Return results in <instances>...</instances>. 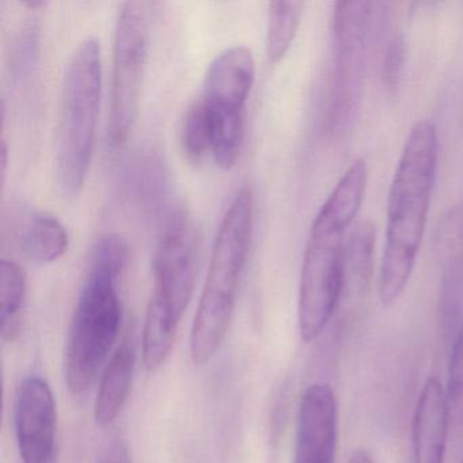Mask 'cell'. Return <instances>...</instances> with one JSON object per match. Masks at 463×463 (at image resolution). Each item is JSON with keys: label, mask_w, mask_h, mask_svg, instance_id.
<instances>
[{"label": "cell", "mask_w": 463, "mask_h": 463, "mask_svg": "<svg viewBox=\"0 0 463 463\" xmlns=\"http://www.w3.org/2000/svg\"><path fill=\"white\" fill-rule=\"evenodd\" d=\"M135 349L128 341L123 344L105 365L94 402V420L101 428L110 427L120 416L134 382Z\"/></svg>", "instance_id": "cell-13"}, {"label": "cell", "mask_w": 463, "mask_h": 463, "mask_svg": "<svg viewBox=\"0 0 463 463\" xmlns=\"http://www.w3.org/2000/svg\"><path fill=\"white\" fill-rule=\"evenodd\" d=\"M199 248L194 226L184 213L165 227L154 257V297L183 318L196 284Z\"/></svg>", "instance_id": "cell-8"}, {"label": "cell", "mask_w": 463, "mask_h": 463, "mask_svg": "<svg viewBox=\"0 0 463 463\" xmlns=\"http://www.w3.org/2000/svg\"><path fill=\"white\" fill-rule=\"evenodd\" d=\"M17 245L24 257L36 264H51L66 254L69 232L61 221L45 211L26 213L17 230Z\"/></svg>", "instance_id": "cell-14"}, {"label": "cell", "mask_w": 463, "mask_h": 463, "mask_svg": "<svg viewBox=\"0 0 463 463\" xmlns=\"http://www.w3.org/2000/svg\"><path fill=\"white\" fill-rule=\"evenodd\" d=\"M446 397L451 427L463 430V319L452 345Z\"/></svg>", "instance_id": "cell-19"}, {"label": "cell", "mask_w": 463, "mask_h": 463, "mask_svg": "<svg viewBox=\"0 0 463 463\" xmlns=\"http://www.w3.org/2000/svg\"><path fill=\"white\" fill-rule=\"evenodd\" d=\"M346 463H373V458L367 449H360L352 452Z\"/></svg>", "instance_id": "cell-22"}, {"label": "cell", "mask_w": 463, "mask_h": 463, "mask_svg": "<svg viewBox=\"0 0 463 463\" xmlns=\"http://www.w3.org/2000/svg\"><path fill=\"white\" fill-rule=\"evenodd\" d=\"M303 2L280 0L268 7L267 53L272 63H279L288 52L302 20Z\"/></svg>", "instance_id": "cell-17"}, {"label": "cell", "mask_w": 463, "mask_h": 463, "mask_svg": "<svg viewBox=\"0 0 463 463\" xmlns=\"http://www.w3.org/2000/svg\"><path fill=\"white\" fill-rule=\"evenodd\" d=\"M104 463H129L126 451L121 447H116L108 454Z\"/></svg>", "instance_id": "cell-23"}, {"label": "cell", "mask_w": 463, "mask_h": 463, "mask_svg": "<svg viewBox=\"0 0 463 463\" xmlns=\"http://www.w3.org/2000/svg\"><path fill=\"white\" fill-rule=\"evenodd\" d=\"M367 181V162L354 159L311 224L298 297V326L303 343L316 341L340 306L346 232L362 208Z\"/></svg>", "instance_id": "cell-2"}, {"label": "cell", "mask_w": 463, "mask_h": 463, "mask_svg": "<svg viewBox=\"0 0 463 463\" xmlns=\"http://www.w3.org/2000/svg\"><path fill=\"white\" fill-rule=\"evenodd\" d=\"M373 4L337 2L333 12V75L325 126L340 131L359 101Z\"/></svg>", "instance_id": "cell-7"}, {"label": "cell", "mask_w": 463, "mask_h": 463, "mask_svg": "<svg viewBox=\"0 0 463 463\" xmlns=\"http://www.w3.org/2000/svg\"><path fill=\"white\" fill-rule=\"evenodd\" d=\"M406 55H408V47H406L405 37L401 33H395L390 39L384 53L383 80L387 88L395 89L400 85L405 71Z\"/></svg>", "instance_id": "cell-21"}, {"label": "cell", "mask_w": 463, "mask_h": 463, "mask_svg": "<svg viewBox=\"0 0 463 463\" xmlns=\"http://www.w3.org/2000/svg\"><path fill=\"white\" fill-rule=\"evenodd\" d=\"M449 405L446 390L435 376L422 384L411 424L413 463H444L449 440Z\"/></svg>", "instance_id": "cell-12"}, {"label": "cell", "mask_w": 463, "mask_h": 463, "mask_svg": "<svg viewBox=\"0 0 463 463\" xmlns=\"http://www.w3.org/2000/svg\"><path fill=\"white\" fill-rule=\"evenodd\" d=\"M338 446V405L330 384H310L300 397L294 463H335Z\"/></svg>", "instance_id": "cell-10"}, {"label": "cell", "mask_w": 463, "mask_h": 463, "mask_svg": "<svg viewBox=\"0 0 463 463\" xmlns=\"http://www.w3.org/2000/svg\"><path fill=\"white\" fill-rule=\"evenodd\" d=\"M40 31L36 23H29L23 26L14 40L12 55V72L15 80H25L36 63L39 53Z\"/></svg>", "instance_id": "cell-20"}, {"label": "cell", "mask_w": 463, "mask_h": 463, "mask_svg": "<svg viewBox=\"0 0 463 463\" xmlns=\"http://www.w3.org/2000/svg\"><path fill=\"white\" fill-rule=\"evenodd\" d=\"M128 257V243L118 234L99 238L91 251L67 340L64 373L71 394L90 389L118 340L123 321L118 280Z\"/></svg>", "instance_id": "cell-3"}, {"label": "cell", "mask_w": 463, "mask_h": 463, "mask_svg": "<svg viewBox=\"0 0 463 463\" xmlns=\"http://www.w3.org/2000/svg\"><path fill=\"white\" fill-rule=\"evenodd\" d=\"M439 139L435 124L416 121L409 131L387 197L386 237L378 275L382 305H394L416 267L427 227L438 170Z\"/></svg>", "instance_id": "cell-1"}, {"label": "cell", "mask_w": 463, "mask_h": 463, "mask_svg": "<svg viewBox=\"0 0 463 463\" xmlns=\"http://www.w3.org/2000/svg\"><path fill=\"white\" fill-rule=\"evenodd\" d=\"M102 97L101 47L96 37L78 44L67 63L56 132V180L66 199L80 196L93 161Z\"/></svg>", "instance_id": "cell-5"}, {"label": "cell", "mask_w": 463, "mask_h": 463, "mask_svg": "<svg viewBox=\"0 0 463 463\" xmlns=\"http://www.w3.org/2000/svg\"><path fill=\"white\" fill-rule=\"evenodd\" d=\"M254 78L256 61L251 51L243 45L227 48L208 67L200 99L215 118H245Z\"/></svg>", "instance_id": "cell-11"}, {"label": "cell", "mask_w": 463, "mask_h": 463, "mask_svg": "<svg viewBox=\"0 0 463 463\" xmlns=\"http://www.w3.org/2000/svg\"><path fill=\"white\" fill-rule=\"evenodd\" d=\"M148 39L150 26L146 5L127 2L118 13L113 43L112 91L108 121V137L112 148L127 145L137 121L147 63Z\"/></svg>", "instance_id": "cell-6"}, {"label": "cell", "mask_w": 463, "mask_h": 463, "mask_svg": "<svg viewBox=\"0 0 463 463\" xmlns=\"http://www.w3.org/2000/svg\"><path fill=\"white\" fill-rule=\"evenodd\" d=\"M253 229V196L238 189L224 213L213 242L204 288L191 329V357L207 364L221 348L237 303Z\"/></svg>", "instance_id": "cell-4"}, {"label": "cell", "mask_w": 463, "mask_h": 463, "mask_svg": "<svg viewBox=\"0 0 463 463\" xmlns=\"http://www.w3.org/2000/svg\"><path fill=\"white\" fill-rule=\"evenodd\" d=\"M58 433V411L45 379H24L15 402V436L23 463H53Z\"/></svg>", "instance_id": "cell-9"}, {"label": "cell", "mask_w": 463, "mask_h": 463, "mask_svg": "<svg viewBox=\"0 0 463 463\" xmlns=\"http://www.w3.org/2000/svg\"><path fill=\"white\" fill-rule=\"evenodd\" d=\"M26 302V275L13 260L0 262V335L5 343H14L24 327Z\"/></svg>", "instance_id": "cell-16"}, {"label": "cell", "mask_w": 463, "mask_h": 463, "mask_svg": "<svg viewBox=\"0 0 463 463\" xmlns=\"http://www.w3.org/2000/svg\"><path fill=\"white\" fill-rule=\"evenodd\" d=\"M181 145L189 161H202L213 153V120L203 99H197L186 110L181 128Z\"/></svg>", "instance_id": "cell-18"}, {"label": "cell", "mask_w": 463, "mask_h": 463, "mask_svg": "<svg viewBox=\"0 0 463 463\" xmlns=\"http://www.w3.org/2000/svg\"><path fill=\"white\" fill-rule=\"evenodd\" d=\"M180 321L166 303L151 295L143 326V362L150 373H156L166 362Z\"/></svg>", "instance_id": "cell-15"}]
</instances>
